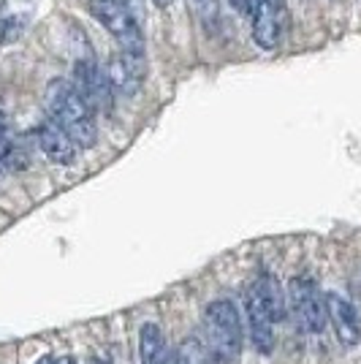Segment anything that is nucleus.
Segmentation results:
<instances>
[{"label":"nucleus","mask_w":361,"mask_h":364,"mask_svg":"<svg viewBox=\"0 0 361 364\" xmlns=\"http://www.w3.org/2000/svg\"><path fill=\"white\" fill-rule=\"evenodd\" d=\"M288 299H291V310L296 313L301 332L320 334L326 329V323H329L326 302L310 277H293L288 283Z\"/></svg>","instance_id":"nucleus-4"},{"label":"nucleus","mask_w":361,"mask_h":364,"mask_svg":"<svg viewBox=\"0 0 361 364\" xmlns=\"http://www.w3.org/2000/svg\"><path fill=\"white\" fill-rule=\"evenodd\" d=\"M198 3H207V0H198Z\"/></svg>","instance_id":"nucleus-21"},{"label":"nucleus","mask_w":361,"mask_h":364,"mask_svg":"<svg viewBox=\"0 0 361 364\" xmlns=\"http://www.w3.org/2000/svg\"><path fill=\"white\" fill-rule=\"evenodd\" d=\"M253 289H256L258 299L264 302V307L269 310L271 321H286V291L280 286V280L271 272H261L253 280Z\"/></svg>","instance_id":"nucleus-12"},{"label":"nucleus","mask_w":361,"mask_h":364,"mask_svg":"<svg viewBox=\"0 0 361 364\" xmlns=\"http://www.w3.org/2000/svg\"><path fill=\"white\" fill-rule=\"evenodd\" d=\"M171 3H174V0H152V6H155V9H168Z\"/></svg>","instance_id":"nucleus-15"},{"label":"nucleus","mask_w":361,"mask_h":364,"mask_svg":"<svg viewBox=\"0 0 361 364\" xmlns=\"http://www.w3.org/2000/svg\"><path fill=\"white\" fill-rule=\"evenodd\" d=\"M244 316H247V326H250V340L261 356H269L274 350V321H271L269 310L258 299L256 289L244 291Z\"/></svg>","instance_id":"nucleus-8"},{"label":"nucleus","mask_w":361,"mask_h":364,"mask_svg":"<svg viewBox=\"0 0 361 364\" xmlns=\"http://www.w3.org/2000/svg\"><path fill=\"white\" fill-rule=\"evenodd\" d=\"M266 3H271V0H244V6H242V11L247 16H253L261 9V6H266Z\"/></svg>","instance_id":"nucleus-14"},{"label":"nucleus","mask_w":361,"mask_h":364,"mask_svg":"<svg viewBox=\"0 0 361 364\" xmlns=\"http://www.w3.org/2000/svg\"><path fill=\"white\" fill-rule=\"evenodd\" d=\"M139 362L141 364H171V353L158 323H144L139 332Z\"/></svg>","instance_id":"nucleus-11"},{"label":"nucleus","mask_w":361,"mask_h":364,"mask_svg":"<svg viewBox=\"0 0 361 364\" xmlns=\"http://www.w3.org/2000/svg\"><path fill=\"white\" fill-rule=\"evenodd\" d=\"M36 139H38V147L44 152L46 158L58 166H71L76 161V141L55 120L46 117L44 122L36 125Z\"/></svg>","instance_id":"nucleus-9"},{"label":"nucleus","mask_w":361,"mask_h":364,"mask_svg":"<svg viewBox=\"0 0 361 364\" xmlns=\"http://www.w3.org/2000/svg\"><path fill=\"white\" fill-rule=\"evenodd\" d=\"M46 117L55 120L76 141L79 150H92L98 144L95 112L82 98V92L68 79H52L44 90Z\"/></svg>","instance_id":"nucleus-1"},{"label":"nucleus","mask_w":361,"mask_h":364,"mask_svg":"<svg viewBox=\"0 0 361 364\" xmlns=\"http://www.w3.org/2000/svg\"><path fill=\"white\" fill-rule=\"evenodd\" d=\"M106 76L112 90L120 95H136L141 90L144 79H147V58L144 52H114L112 60L106 65Z\"/></svg>","instance_id":"nucleus-6"},{"label":"nucleus","mask_w":361,"mask_h":364,"mask_svg":"<svg viewBox=\"0 0 361 364\" xmlns=\"http://www.w3.org/2000/svg\"><path fill=\"white\" fill-rule=\"evenodd\" d=\"M204 348L210 362L231 364L242 350V321L239 310L231 299H215L204 310Z\"/></svg>","instance_id":"nucleus-2"},{"label":"nucleus","mask_w":361,"mask_h":364,"mask_svg":"<svg viewBox=\"0 0 361 364\" xmlns=\"http://www.w3.org/2000/svg\"><path fill=\"white\" fill-rule=\"evenodd\" d=\"M171 364H210V353H207L204 343L198 337H185L180 348L174 350Z\"/></svg>","instance_id":"nucleus-13"},{"label":"nucleus","mask_w":361,"mask_h":364,"mask_svg":"<svg viewBox=\"0 0 361 364\" xmlns=\"http://www.w3.org/2000/svg\"><path fill=\"white\" fill-rule=\"evenodd\" d=\"M228 3H231L234 9H242V6H244V0H228Z\"/></svg>","instance_id":"nucleus-18"},{"label":"nucleus","mask_w":361,"mask_h":364,"mask_svg":"<svg viewBox=\"0 0 361 364\" xmlns=\"http://www.w3.org/2000/svg\"><path fill=\"white\" fill-rule=\"evenodd\" d=\"M90 14L117 38L120 49L144 52V33H141V25L136 22V16L131 14L128 6H122L117 0H92Z\"/></svg>","instance_id":"nucleus-3"},{"label":"nucleus","mask_w":361,"mask_h":364,"mask_svg":"<svg viewBox=\"0 0 361 364\" xmlns=\"http://www.w3.org/2000/svg\"><path fill=\"white\" fill-rule=\"evenodd\" d=\"M74 87L82 92V98L90 104L92 112H109L112 109V85L106 71L95 63L92 52L79 55L74 63Z\"/></svg>","instance_id":"nucleus-5"},{"label":"nucleus","mask_w":361,"mask_h":364,"mask_svg":"<svg viewBox=\"0 0 361 364\" xmlns=\"http://www.w3.org/2000/svg\"><path fill=\"white\" fill-rule=\"evenodd\" d=\"M90 364H109V362H104V359H98V356H92Z\"/></svg>","instance_id":"nucleus-19"},{"label":"nucleus","mask_w":361,"mask_h":364,"mask_svg":"<svg viewBox=\"0 0 361 364\" xmlns=\"http://www.w3.org/2000/svg\"><path fill=\"white\" fill-rule=\"evenodd\" d=\"M280 11H283L280 0H271V3L261 6L256 14L250 16V22H253V41L264 52H271L280 44Z\"/></svg>","instance_id":"nucleus-10"},{"label":"nucleus","mask_w":361,"mask_h":364,"mask_svg":"<svg viewBox=\"0 0 361 364\" xmlns=\"http://www.w3.org/2000/svg\"><path fill=\"white\" fill-rule=\"evenodd\" d=\"M36 364H58V359H52V356H41Z\"/></svg>","instance_id":"nucleus-16"},{"label":"nucleus","mask_w":361,"mask_h":364,"mask_svg":"<svg viewBox=\"0 0 361 364\" xmlns=\"http://www.w3.org/2000/svg\"><path fill=\"white\" fill-rule=\"evenodd\" d=\"M0 174H6V168H3V166H0Z\"/></svg>","instance_id":"nucleus-20"},{"label":"nucleus","mask_w":361,"mask_h":364,"mask_svg":"<svg viewBox=\"0 0 361 364\" xmlns=\"http://www.w3.org/2000/svg\"><path fill=\"white\" fill-rule=\"evenodd\" d=\"M323 302H326V316H329V323L334 326L337 340H340L345 348L359 346L361 343V321H359L356 307L347 302L343 294H337V291H329V294L323 296Z\"/></svg>","instance_id":"nucleus-7"},{"label":"nucleus","mask_w":361,"mask_h":364,"mask_svg":"<svg viewBox=\"0 0 361 364\" xmlns=\"http://www.w3.org/2000/svg\"><path fill=\"white\" fill-rule=\"evenodd\" d=\"M58 364H76L74 356H63V359H58Z\"/></svg>","instance_id":"nucleus-17"}]
</instances>
